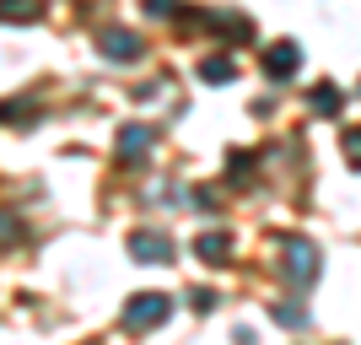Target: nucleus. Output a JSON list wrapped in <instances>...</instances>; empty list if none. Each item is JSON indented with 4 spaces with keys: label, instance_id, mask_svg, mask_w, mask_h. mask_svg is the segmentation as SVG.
I'll return each instance as SVG.
<instances>
[{
    "label": "nucleus",
    "instance_id": "7ed1b4c3",
    "mask_svg": "<svg viewBox=\"0 0 361 345\" xmlns=\"http://www.w3.org/2000/svg\"><path fill=\"white\" fill-rule=\"evenodd\" d=\"M97 49H103V60L130 65V60H140V54H146V38H135L130 28H108L103 38H97Z\"/></svg>",
    "mask_w": 361,
    "mask_h": 345
},
{
    "label": "nucleus",
    "instance_id": "ddd939ff",
    "mask_svg": "<svg viewBox=\"0 0 361 345\" xmlns=\"http://www.w3.org/2000/svg\"><path fill=\"white\" fill-rule=\"evenodd\" d=\"M340 146H345V162H350V167H361V124H350Z\"/></svg>",
    "mask_w": 361,
    "mask_h": 345
},
{
    "label": "nucleus",
    "instance_id": "1a4fd4ad",
    "mask_svg": "<svg viewBox=\"0 0 361 345\" xmlns=\"http://www.w3.org/2000/svg\"><path fill=\"white\" fill-rule=\"evenodd\" d=\"M200 75H205V81H211V87H226V81H232V75H238V65L226 60V54H211V60L200 65Z\"/></svg>",
    "mask_w": 361,
    "mask_h": 345
},
{
    "label": "nucleus",
    "instance_id": "6e6552de",
    "mask_svg": "<svg viewBox=\"0 0 361 345\" xmlns=\"http://www.w3.org/2000/svg\"><path fill=\"white\" fill-rule=\"evenodd\" d=\"M44 0H0V22H38Z\"/></svg>",
    "mask_w": 361,
    "mask_h": 345
},
{
    "label": "nucleus",
    "instance_id": "9d476101",
    "mask_svg": "<svg viewBox=\"0 0 361 345\" xmlns=\"http://www.w3.org/2000/svg\"><path fill=\"white\" fill-rule=\"evenodd\" d=\"M340 103H345L340 87H313V108H318V114H340Z\"/></svg>",
    "mask_w": 361,
    "mask_h": 345
},
{
    "label": "nucleus",
    "instance_id": "20e7f679",
    "mask_svg": "<svg viewBox=\"0 0 361 345\" xmlns=\"http://www.w3.org/2000/svg\"><path fill=\"white\" fill-rule=\"evenodd\" d=\"M130 259H140V265H173V238L167 232H135L130 238Z\"/></svg>",
    "mask_w": 361,
    "mask_h": 345
},
{
    "label": "nucleus",
    "instance_id": "0eeeda50",
    "mask_svg": "<svg viewBox=\"0 0 361 345\" xmlns=\"http://www.w3.org/2000/svg\"><path fill=\"white\" fill-rule=\"evenodd\" d=\"M195 254L205 259V265H226V259H232V238H226V232H205V238H195Z\"/></svg>",
    "mask_w": 361,
    "mask_h": 345
},
{
    "label": "nucleus",
    "instance_id": "f257e3e1",
    "mask_svg": "<svg viewBox=\"0 0 361 345\" xmlns=\"http://www.w3.org/2000/svg\"><path fill=\"white\" fill-rule=\"evenodd\" d=\"M318 270H324V254L307 238H281V275L291 286H313Z\"/></svg>",
    "mask_w": 361,
    "mask_h": 345
},
{
    "label": "nucleus",
    "instance_id": "423d86ee",
    "mask_svg": "<svg viewBox=\"0 0 361 345\" xmlns=\"http://www.w3.org/2000/svg\"><path fill=\"white\" fill-rule=\"evenodd\" d=\"M297 65H302V49H297V44H275V49H264V71L281 75V81H286V75H297Z\"/></svg>",
    "mask_w": 361,
    "mask_h": 345
},
{
    "label": "nucleus",
    "instance_id": "f8f14e48",
    "mask_svg": "<svg viewBox=\"0 0 361 345\" xmlns=\"http://www.w3.org/2000/svg\"><path fill=\"white\" fill-rule=\"evenodd\" d=\"M226 173H232V178H254V151H232V167H226Z\"/></svg>",
    "mask_w": 361,
    "mask_h": 345
},
{
    "label": "nucleus",
    "instance_id": "39448f33",
    "mask_svg": "<svg viewBox=\"0 0 361 345\" xmlns=\"http://www.w3.org/2000/svg\"><path fill=\"white\" fill-rule=\"evenodd\" d=\"M151 146V124H124L119 130V162L124 167H135V157Z\"/></svg>",
    "mask_w": 361,
    "mask_h": 345
},
{
    "label": "nucleus",
    "instance_id": "f03ea898",
    "mask_svg": "<svg viewBox=\"0 0 361 345\" xmlns=\"http://www.w3.org/2000/svg\"><path fill=\"white\" fill-rule=\"evenodd\" d=\"M167 313H173L167 291H135V297L124 302V329H162Z\"/></svg>",
    "mask_w": 361,
    "mask_h": 345
},
{
    "label": "nucleus",
    "instance_id": "2eb2a0df",
    "mask_svg": "<svg viewBox=\"0 0 361 345\" xmlns=\"http://www.w3.org/2000/svg\"><path fill=\"white\" fill-rule=\"evenodd\" d=\"M189 302H195V313H211V308H216V291H195Z\"/></svg>",
    "mask_w": 361,
    "mask_h": 345
},
{
    "label": "nucleus",
    "instance_id": "9b49d317",
    "mask_svg": "<svg viewBox=\"0 0 361 345\" xmlns=\"http://www.w3.org/2000/svg\"><path fill=\"white\" fill-rule=\"evenodd\" d=\"M270 313H275V324H286V329H302V324H307V313H302V308H291V302H275Z\"/></svg>",
    "mask_w": 361,
    "mask_h": 345
},
{
    "label": "nucleus",
    "instance_id": "4468645a",
    "mask_svg": "<svg viewBox=\"0 0 361 345\" xmlns=\"http://www.w3.org/2000/svg\"><path fill=\"white\" fill-rule=\"evenodd\" d=\"M140 11H146V16H173V11H178V0H140Z\"/></svg>",
    "mask_w": 361,
    "mask_h": 345
}]
</instances>
